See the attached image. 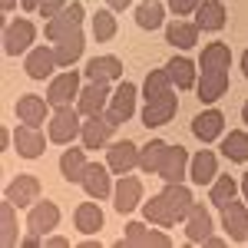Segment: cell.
Masks as SVG:
<instances>
[{
    "mask_svg": "<svg viewBox=\"0 0 248 248\" xmlns=\"http://www.w3.org/2000/svg\"><path fill=\"white\" fill-rule=\"evenodd\" d=\"M83 0H73V3H66L63 10H60L57 17H50L46 20V27H43V33H46V40L50 43H60V40H66V37H73V33H79L83 30Z\"/></svg>",
    "mask_w": 248,
    "mask_h": 248,
    "instance_id": "6da1fadb",
    "label": "cell"
},
{
    "mask_svg": "<svg viewBox=\"0 0 248 248\" xmlns=\"http://www.w3.org/2000/svg\"><path fill=\"white\" fill-rule=\"evenodd\" d=\"M33 40H37V27H33V20L14 17L10 23H7V30H3V53H7V57H20V53L30 50Z\"/></svg>",
    "mask_w": 248,
    "mask_h": 248,
    "instance_id": "7a4b0ae2",
    "label": "cell"
},
{
    "mask_svg": "<svg viewBox=\"0 0 248 248\" xmlns=\"http://www.w3.org/2000/svg\"><path fill=\"white\" fill-rule=\"evenodd\" d=\"M83 133V123H79V109L73 106H57L53 109V119H50V142H73L77 136Z\"/></svg>",
    "mask_w": 248,
    "mask_h": 248,
    "instance_id": "3957f363",
    "label": "cell"
},
{
    "mask_svg": "<svg viewBox=\"0 0 248 248\" xmlns=\"http://www.w3.org/2000/svg\"><path fill=\"white\" fill-rule=\"evenodd\" d=\"M46 99H50L53 109H57V106H73L79 99V73L77 70H66V73H60V77L50 79Z\"/></svg>",
    "mask_w": 248,
    "mask_h": 248,
    "instance_id": "277c9868",
    "label": "cell"
},
{
    "mask_svg": "<svg viewBox=\"0 0 248 248\" xmlns=\"http://www.w3.org/2000/svg\"><path fill=\"white\" fill-rule=\"evenodd\" d=\"M175 109H179V99L172 96V90H166L155 99H146V106H142V126H149V129L166 126V123H172Z\"/></svg>",
    "mask_w": 248,
    "mask_h": 248,
    "instance_id": "5b68a950",
    "label": "cell"
},
{
    "mask_svg": "<svg viewBox=\"0 0 248 248\" xmlns=\"http://www.w3.org/2000/svg\"><path fill=\"white\" fill-rule=\"evenodd\" d=\"M136 113V83H119L116 86V93L109 96V106H106V119L119 126V123H126V119H133Z\"/></svg>",
    "mask_w": 248,
    "mask_h": 248,
    "instance_id": "8992f818",
    "label": "cell"
},
{
    "mask_svg": "<svg viewBox=\"0 0 248 248\" xmlns=\"http://www.w3.org/2000/svg\"><path fill=\"white\" fill-rule=\"evenodd\" d=\"M109 83H93L90 79V86H83L79 90V99H77V109L79 116H103L106 113V106H109Z\"/></svg>",
    "mask_w": 248,
    "mask_h": 248,
    "instance_id": "52a82bcc",
    "label": "cell"
},
{
    "mask_svg": "<svg viewBox=\"0 0 248 248\" xmlns=\"http://www.w3.org/2000/svg\"><path fill=\"white\" fill-rule=\"evenodd\" d=\"M222 229L229 232L232 242H248V205H242V202H225L222 205Z\"/></svg>",
    "mask_w": 248,
    "mask_h": 248,
    "instance_id": "ba28073f",
    "label": "cell"
},
{
    "mask_svg": "<svg viewBox=\"0 0 248 248\" xmlns=\"http://www.w3.org/2000/svg\"><path fill=\"white\" fill-rule=\"evenodd\" d=\"M195 90H199V99L212 106L215 99H222L229 93V70H199Z\"/></svg>",
    "mask_w": 248,
    "mask_h": 248,
    "instance_id": "9c48e42d",
    "label": "cell"
},
{
    "mask_svg": "<svg viewBox=\"0 0 248 248\" xmlns=\"http://www.w3.org/2000/svg\"><path fill=\"white\" fill-rule=\"evenodd\" d=\"M14 149H17L23 159H40L43 149H46V136L40 133L37 126H30V123H23L14 129Z\"/></svg>",
    "mask_w": 248,
    "mask_h": 248,
    "instance_id": "30bf717a",
    "label": "cell"
},
{
    "mask_svg": "<svg viewBox=\"0 0 248 248\" xmlns=\"http://www.w3.org/2000/svg\"><path fill=\"white\" fill-rule=\"evenodd\" d=\"M109 172H113V169H109V166H103V162H86L79 186L86 189V195H93V199H109V189H113Z\"/></svg>",
    "mask_w": 248,
    "mask_h": 248,
    "instance_id": "8fae6325",
    "label": "cell"
},
{
    "mask_svg": "<svg viewBox=\"0 0 248 248\" xmlns=\"http://www.w3.org/2000/svg\"><path fill=\"white\" fill-rule=\"evenodd\" d=\"M113 202H116V212H123V215L136 212V205H142V182L133 179V175H123L113 186Z\"/></svg>",
    "mask_w": 248,
    "mask_h": 248,
    "instance_id": "7c38bea8",
    "label": "cell"
},
{
    "mask_svg": "<svg viewBox=\"0 0 248 248\" xmlns=\"http://www.w3.org/2000/svg\"><path fill=\"white\" fill-rule=\"evenodd\" d=\"M225 20H229V10H225L222 0H202L195 7V23H199L202 33H218L225 27Z\"/></svg>",
    "mask_w": 248,
    "mask_h": 248,
    "instance_id": "4fadbf2b",
    "label": "cell"
},
{
    "mask_svg": "<svg viewBox=\"0 0 248 248\" xmlns=\"http://www.w3.org/2000/svg\"><path fill=\"white\" fill-rule=\"evenodd\" d=\"M186 238L195 242V245H205L212 238V215L202 202H195L189 209V215H186Z\"/></svg>",
    "mask_w": 248,
    "mask_h": 248,
    "instance_id": "5bb4252c",
    "label": "cell"
},
{
    "mask_svg": "<svg viewBox=\"0 0 248 248\" xmlns=\"http://www.w3.org/2000/svg\"><path fill=\"white\" fill-rule=\"evenodd\" d=\"M57 53L50 50V46H33V50H27V77L30 79H50V73L57 70Z\"/></svg>",
    "mask_w": 248,
    "mask_h": 248,
    "instance_id": "9a60e30c",
    "label": "cell"
},
{
    "mask_svg": "<svg viewBox=\"0 0 248 248\" xmlns=\"http://www.w3.org/2000/svg\"><path fill=\"white\" fill-rule=\"evenodd\" d=\"M60 229V205L57 202H33L30 205V232L50 235Z\"/></svg>",
    "mask_w": 248,
    "mask_h": 248,
    "instance_id": "2e32d148",
    "label": "cell"
},
{
    "mask_svg": "<svg viewBox=\"0 0 248 248\" xmlns=\"http://www.w3.org/2000/svg\"><path fill=\"white\" fill-rule=\"evenodd\" d=\"M7 199L17 209H30V202H40V179L37 175H17L7 186Z\"/></svg>",
    "mask_w": 248,
    "mask_h": 248,
    "instance_id": "e0dca14e",
    "label": "cell"
},
{
    "mask_svg": "<svg viewBox=\"0 0 248 248\" xmlns=\"http://www.w3.org/2000/svg\"><path fill=\"white\" fill-rule=\"evenodd\" d=\"M113 123L106 116H86L83 119V149H103L113 136Z\"/></svg>",
    "mask_w": 248,
    "mask_h": 248,
    "instance_id": "ac0fdd59",
    "label": "cell"
},
{
    "mask_svg": "<svg viewBox=\"0 0 248 248\" xmlns=\"http://www.w3.org/2000/svg\"><path fill=\"white\" fill-rule=\"evenodd\" d=\"M123 245H155V248H169V235L162 229H146L142 222H129L126 235H123Z\"/></svg>",
    "mask_w": 248,
    "mask_h": 248,
    "instance_id": "d6986e66",
    "label": "cell"
},
{
    "mask_svg": "<svg viewBox=\"0 0 248 248\" xmlns=\"http://www.w3.org/2000/svg\"><path fill=\"white\" fill-rule=\"evenodd\" d=\"M166 73H169V79H172L175 90H192V86L199 83V66H195L189 57H182V53L166 63Z\"/></svg>",
    "mask_w": 248,
    "mask_h": 248,
    "instance_id": "ffe728a7",
    "label": "cell"
},
{
    "mask_svg": "<svg viewBox=\"0 0 248 248\" xmlns=\"http://www.w3.org/2000/svg\"><path fill=\"white\" fill-rule=\"evenodd\" d=\"M106 166H109L116 175H126L129 169H136V166H139V149H136V142H129V139L113 142V146H109V162H106Z\"/></svg>",
    "mask_w": 248,
    "mask_h": 248,
    "instance_id": "44dd1931",
    "label": "cell"
},
{
    "mask_svg": "<svg viewBox=\"0 0 248 248\" xmlns=\"http://www.w3.org/2000/svg\"><path fill=\"white\" fill-rule=\"evenodd\" d=\"M83 73L93 83H116V79L123 77V60L119 57H93Z\"/></svg>",
    "mask_w": 248,
    "mask_h": 248,
    "instance_id": "7402d4cb",
    "label": "cell"
},
{
    "mask_svg": "<svg viewBox=\"0 0 248 248\" xmlns=\"http://www.w3.org/2000/svg\"><path fill=\"white\" fill-rule=\"evenodd\" d=\"M186 172H189V153H186L182 146H169V149H166V159H162V166H159L162 182H182Z\"/></svg>",
    "mask_w": 248,
    "mask_h": 248,
    "instance_id": "603a6c76",
    "label": "cell"
},
{
    "mask_svg": "<svg viewBox=\"0 0 248 248\" xmlns=\"http://www.w3.org/2000/svg\"><path fill=\"white\" fill-rule=\"evenodd\" d=\"M189 175H192L195 186H212L215 175H218V159H215V153L212 149H199V153L192 155Z\"/></svg>",
    "mask_w": 248,
    "mask_h": 248,
    "instance_id": "cb8c5ba5",
    "label": "cell"
},
{
    "mask_svg": "<svg viewBox=\"0 0 248 248\" xmlns=\"http://www.w3.org/2000/svg\"><path fill=\"white\" fill-rule=\"evenodd\" d=\"M199 23L195 20H172L169 27H166V40H169V46H175V50H192L195 43H199Z\"/></svg>",
    "mask_w": 248,
    "mask_h": 248,
    "instance_id": "d4e9b609",
    "label": "cell"
},
{
    "mask_svg": "<svg viewBox=\"0 0 248 248\" xmlns=\"http://www.w3.org/2000/svg\"><path fill=\"white\" fill-rule=\"evenodd\" d=\"M222 129H225V116L218 113V109H205V113H199L192 119V133L202 142H215L222 136Z\"/></svg>",
    "mask_w": 248,
    "mask_h": 248,
    "instance_id": "484cf974",
    "label": "cell"
},
{
    "mask_svg": "<svg viewBox=\"0 0 248 248\" xmlns=\"http://www.w3.org/2000/svg\"><path fill=\"white\" fill-rule=\"evenodd\" d=\"M162 199H166V205L172 209V215H175V222H186V215H189V209L195 205L192 192L186 189L182 182H166V189H162Z\"/></svg>",
    "mask_w": 248,
    "mask_h": 248,
    "instance_id": "4316f807",
    "label": "cell"
},
{
    "mask_svg": "<svg viewBox=\"0 0 248 248\" xmlns=\"http://www.w3.org/2000/svg\"><path fill=\"white\" fill-rule=\"evenodd\" d=\"M46 106H50V99L20 96L17 99V119L20 123H30V126H40V123H46Z\"/></svg>",
    "mask_w": 248,
    "mask_h": 248,
    "instance_id": "83f0119b",
    "label": "cell"
},
{
    "mask_svg": "<svg viewBox=\"0 0 248 248\" xmlns=\"http://www.w3.org/2000/svg\"><path fill=\"white\" fill-rule=\"evenodd\" d=\"M142 215H146V222H153V225H159V229H172V225H179L175 215H172V209L166 205V199H162V192L153 195L149 202H142Z\"/></svg>",
    "mask_w": 248,
    "mask_h": 248,
    "instance_id": "f1b7e54d",
    "label": "cell"
},
{
    "mask_svg": "<svg viewBox=\"0 0 248 248\" xmlns=\"http://www.w3.org/2000/svg\"><path fill=\"white\" fill-rule=\"evenodd\" d=\"M73 222H77L79 235H93V232L103 229V209H99L96 202H83V205H77V212H73Z\"/></svg>",
    "mask_w": 248,
    "mask_h": 248,
    "instance_id": "f546056e",
    "label": "cell"
},
{
    "mask_svg": "<svg viewBox=\"0 0 248 248\" xmlns=\"http://www.w3.org/2000/svg\"><path fill=\"white\" fill-rule=\"evenodd\" d=\"M232 66V50L225 43H209L199 57V70H229Z\"/></svg>",
    "mask_w": 248,
    "mask_h": 248,
    "instance_id": "4dcf8cb0",
    "label": "cell"
},
{
    "mask_svg": "<svg viewBox=\"0 0 248 248\" xmlns=\"http://www.w3.org/2000/svg\"><path fill=\"white\" fill-rule=\"evenodd\" d=\"M83 46H86V40H83V30L73 33V37L60 40L57 46H53V53H57V63L60 66H73L79 57H83Z\"/></svg>",
    "mask_w": 248,
    "mask_h": 248,
    "instance_id": "1f68e13d",
    "label": "cell"
},
{
    "mask_svg": "<svg viewBox=\"0 0 248 248\" xmlns=\"http://www.w3.org/2000/svg\"><path fill=\"white\" fill-rule=\"evenodd\" d=\"M133 20H136V27H142V30H159L162 20H166V7L159 0H146L142 7H136Z\"/></svg>",
    "mask_w": 248,
    "mask_h": 248,
    "instance_id": "d6a6232c",
    "label": "cell"
},
{
    "mask_svg": "<svg viewBox=\"0 0 248 248\" xmlns=\"http://www.w3.org/2000/svg\"><path fill=\"white\" fill-rule=\"evenodd\" d=\"M83 169H86V149H66L63 159H60V172L66 182H79L83 179Z\"/></svg>",
    "mask_w": 248,
    "mask_h": 248,
    "instance_id": "836d02e7",
    "label": "cell"
},
{
    "mask_svg": "<svg viewBox=\"0 0 248 248\" xmlns=\"http://www.w3.org/2000/svg\"><path fill=\"white\" fill-rule=\"evenodd\" d=\"M235 195H238V182L232 175H215V182L209 186V202H215V209H222Z\"/></svg>",
    "mask_w": 248,
    "mask_h": 248,
    "instance_id": "e575fe53",
    "label": "cell"
},
{
    "mask_svg": "<svg viewBox=\"0 0 248 248\" xmlns=\"http://www.w3.org/2000/svg\"><path fill=\"white\" fill-rule=\"evenodd\" d=\"M0 242L3 245H17V205L10 199L0 202Z\"/></svg>",
    "mask_w": 248,
    "mask_h": 248,
    "instance_id": "d590c367",
    "label": "cell"
},
{
    "mask_svg": "<svg viewBox=\"0 0 248 248\" xmlns=\"http://www.w3.org/2000/svg\"><path fill=\"white\" fill-rule=\"evenodd\" d=\"M166 142H159V139H153V142H146L142 149H139V169L142 172H159V166H162V159H166Z\"/></svg>",
    "mask_w": 248,
    "mask_h": 248,
    "instance_id": "8d00e7d4",
    "label": "cell"
},
{
    "mask_svg": "<svg viewBox=\"0 0 248 248\" xmlns=\"http://www.w3.org/2000/svg\"><path fill=\"white\" fill-rule=\"evenodd\" d=\"M222 155L232 162H248V133H229L222 139Z\"/></svg>",
    "mask_w": 248,
    "mask_h": 248,
    "instance_id": "74e56055",
    "label": "cell"
},
{
    "mask_svg": "<svg viewBox=\"0 0 248 248\" xmlns=\"http://www.w3.org/2000/svg\"><path fill=\"white\" fill-rule=\"evenodd\" d=\"M93 33H96L99 43H109V40L116 37V17H113V10H109V7L93 14Z\"/></svg>",
    "mask_w": 248,
    "mask_h": 248,
    "instance_id": "f35d334b",
    "label": "cell"
},
{
    "mask_svg": "<svg viewBox=\"0 0 248 248\" xmlns=\"http://www.w3.org/2000/svg\"><path fill=\"white\" fill-rule=\"evenodd\" d=\"M166 90H172V79L166 70H153L149 77L142 79V99H155V96H162Z\"/></svg>",
    "mask_w": 248,
    "mask_h": 248,
    "instance_id": "ab89813d",
    "label": "cell"
},
{
    "mask_svg": "<svg viewBox=\"0 0 248 248\" xmlns=\"http://www.w3.org/2000/svg\"><path fill=\"white\" fill-rule=\"evenodd\" d=\"M199 3H202V0H169V10L179 14V17H189V14H195Z\"/></svg>",
    "mask_w": 248,
    "mask_h": 248,
    "instance_id": "60d3db41",
    "label": "cell"
},
{
    "mask_svg": "<svg viewBox=\"0 0 248 248\" xmlns=\"http://www.w3.org/2000/svg\"><path fill=\"white\" fill-rule=\"evenodd\" d=\"M66 3H70V0H43V3H40V10H37V14H43V17L50 20V17H57V14L63 10V7H66Z\"/></svg>",
    "mask_w": 248,
    "mask_h": 248,
    "instance_id": "b9f144b4",
    "label": "cell"
},
{
    "mask_svg": "<svg viewBox=\"0 0 248 248\" xmlns=\"http://www.w3.org/2000/svg\"><path fill=\"white\" fill-rule=\"evenodd\" d=\"M129 3H133V0H106V7H109L113 14H119V10H126Z\"/></svg>",
    "mask_w": 248,
    "mask_h": 248,
    "instance_id": "7bdbcfd3",
    "label": "cell"
},
{
    "mask_svg": "<svg viewBox=\"0 0 248 248\" xmlns=\"http://www.w3.org/2000/svg\"><path fill=\"white\" fill-rule=\"evenodd\" d=\"M40 238H43V235H37V232H30V235L23 238V248H33V245H40Z\"/></svg>",
    "mask_w": 248,
    "mask_h": 248,
    "instance_id": "ee69618b",
    "label": "cell"
},
{
    "mask_svg": "<svg viewBox=\"0 0 248 248\" xmlns=\"http://www.w3.org/2000/svg\"><path fill=\"white\" fill-rule=\"evenodd\" d=\"M20 3H23V10H40L43 0H20Z\"/></svg>",
    "mask_w": 248,
    "mask_h": 248,
    "instance_id": "f6af8a7d",
    "label": "cell"
},
{
    "mask_svg": "<svg viewBox=\"0 0 248 248\" xmlns=\"http://www.w3.org/2000/svg\"><path fill=\"white\" fill-rule=\"evenodd\" d=\"M242 195H245V205H248V175H242Z\"/></svg>",
    "mask_w": 248,
    "mask_h": 248,
    "instance_id": "bcb514c9",
    "label": "cell"
},
{
    "mask_svg": "<svg viewBox=\"0 0 248 248\" xmlns=\"http://www.w3.org/2000/svg\"><path fill=\"white\" fill-rule=\"evenodd\" d=\"M242 73H245V79H248V50L242 53Z\"/></svg>",
    "mask_w": 248,
    "mask_h": 248,
    "instance_id": "7dc6e473",
    "label": "cell"
},
{
    "mask_svg": "<svg viewBox=\"0 0 248 248\" xmlns=\"http://www.w3.org/2000/svg\"><path fill=\"white\" fill-rule=\"evenodd\" d=\"M0 3H3V10H14V7H17L20 0H0Z\"/></svg>",
    "mask_w": 248,
    "mask_h": 248,
    "instance_id": "c3c4849f",
    "label": "cell"
},
{
    "mask_svg": "<svg viewBox=\"0 0 248 248\" xmlns=\"http://www.w3.org/2000/svg\"><path fill=\"white\" fill-rule=\"evenodd\" d=\"M242 119H245V126H248V99H245V106H242Z\"/></svg>",
    "mask_w": 248,
    "mask_h": 248,
    "instance_id": "681fc988",
    "label": "cell"
}]
</instances>
